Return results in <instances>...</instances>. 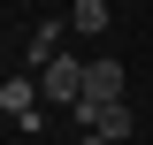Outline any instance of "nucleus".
<instances>
[{"instance_id":"5","label":"nucleus","mask_w":153,"mask_h":145,"mask_svg":"<svg viewBox=\"0 0 153 145\" xmlns=\"http://www.w3.org/2000/svg\"><path fill=\"white\" fill-rule=\"evenodd\" d=\"M107 8H115V0H76V8H69L76 38H100V31H107Z\"/></svg>"},{"instance_id":"4","label":"nucleus","mask_w":153,"mask_h":145,"mask_svg":"<svg viewBox=\"0 0 153 145\" xmlns=\"http://www.w3.org/2000/svg\"><path fill=\"white\" fill-rule=\"evenodd\" d=\"M84 99H123V61H115V54L84 61Z\"/></svg>"},{"instance_id":"1","label":"nucleus","mask_w":153,"mask_h":145,"mask_svg":"<svg viewBox=\"0 0 153 145\" xmlns=\"http://www.w3.org/2000/svg\"><path fill=\"white\" fill-rule=\"evenodd\" d=\"M38 84H46L54 107H76V99H84V61H76V54H54L46 69H38Z\"/></svg>"},{"instance_id":"3","label":"nucleus","mask_w":153,"mask_h":145,"mask_svg":"<svg viewBox=\"0 0 153 145\" xmlns=\"http://www.w3.org/2000/svg\"><path fill=\"white\" fill-rule=\"evenodd\" d=\"M38 99H46V84H31V76H8L0 84V107H8V122H23V130H38Z\"/></svg>"},{"instance_id":"6","label":"nucleus","mask_w":153,"mask_h":145,"mask_svg":"<svg viewBox=\"0 0 153 145\" xmlns=\"http://www.w3.org/2000/svg\"><path fill=\"white\" fill-rule=\"evenodd\" d=\"M76 145H115V138H100V130H84V138H76Z\"/></svg>"},{"instance_id":"2","label":"nucleus","mask_w":153,"mask_h":145,"mask_svg":"<svg viewBox=\"0 0 153 145\" xmlns=\"http://www.w3.org/2000/svg\"><path fill=\"white\" fill-rule=\"evenodd\" d=\"M76 122L84 130H100V138H130V107H123V99H76Z\"/></svg>"}]
</instances>
